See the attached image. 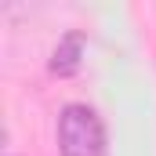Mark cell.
Instances as JSON below:
<instances>
[{
    "instance_id": "1",
    "label": "cell",
    "mask_w": 156,
    "mask_h": 156,
    "mask_svg": "<svg viewBox=\"0 0 156 156\" xmlns=\"http://www.w3.org/2000/svg\"><path fill=\"white\" fill-rule=\"evenodd\" d=\"M58 149L62 156H102L105 153V127L91 105H66L58 113Z\"/></svg>"
},
{
    "instance_id": "2",
    "label": "cell",
    "mask_w": 156,
    "mask_h": 156,
    "mask_svg": "<svg viewBox=\"0 0 156 156\" xmlns=\"http://www.w3.org/2000/svg\"><path fill=\"white\" fill-rule=\"evenodd\" d=\"M80 55H83V37H80V33H66V37L58 40L55 55H51V73L73 76L80 69Z\"/></svg>"
}]
</instances>
